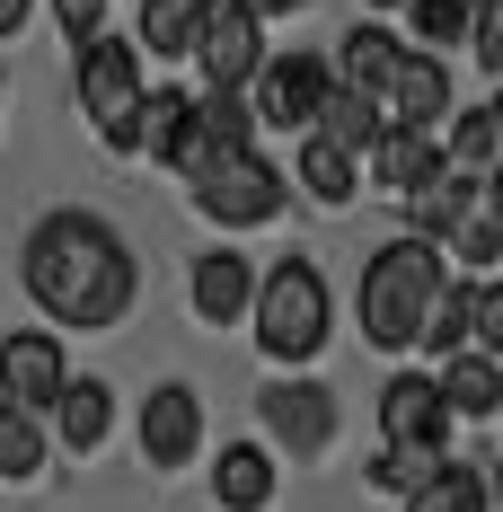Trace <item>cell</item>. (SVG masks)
Here are the masks:
<instances>
[{
  "instance_id": "6da1fadb",
  "label": "cell",
  "mask_w": 503,
  "mask_h": 512,
  "mask_svg": "<svg viewBox=\"0 0 503 512\" xmlns=\"http://www.w3.org/2000/svg\"><path fill=\"white\" fill-rule=\"evenodd\" d=\"M18 283H27V301L45 309L53 327L106 336V327H124L133 301H142V256L124 248L115 221L62 204L18 239Z\"/></svg>"
},
{
  "instance_id": "7a4b0ae2",
  "label": "cell",
  "mask_w": 503,
  "mask_h": 512,
  "mask_svg": "<svg viewBox=\"0 0 503 512\" xmlns=\"http://www.w3.org/2000/svg\"><path fill=\"white\" fill-rule=\"evenodd\" d=\"M248 327H256V354L274 371H309L336 336V292L318 274V256H274L256 265V301H248Z\"/></svg>"
},
{
  "instance_id": "3957f363",
  "label": "cell",
  "mask_w": 503,
  "mask_h": 512,
  "mask_svg": "<svg viewBox=\"0 0 503 512\" xmlns=\"http://www.w3.org/2000/svg\"><path fill=\"white\" fill-rule=\"evenodd\" d=\"M442 274H451V256L424 248V239H389V248H371L362 292H353L362 345H371V354H415V327H424V309H433V292H442Z\"/></svg>"
},
{
  "instance_id": "277c9868",
  "label": "cell",
  "mask_w": 503,
  "mask_h": 512,
  "mask_svg": "<svg viewBox=\"0 0 503 512\" xmlns=\"http://www.w3.org/2000/svg\"><path fill=\"white\" fill-rule=\"evenodd\" d=\"M186 195H195V212L212 221V230H265L274 212L292 204V177H283L265 151H221Z\"/></svg>"
},
{
  "instance_id": "5b68a950",
  "label": "cell",
  "mask_w": 503,
  "mask_h": 512,
  "mask_svg": "<svg viewBox=\"0 0 503 512\" xmlns=\"http://www.w3.org/2000/svg\"><path fill=\"white\" fill-rule=\"evenodd\" d=\"M80 115L115 159H133V115H142V53L124 36H89L80 45Z\"/></svg>"
},
{
  "instance_id": "8992f818",
  "label": "cell",
  "mask_w": 503,
  "mask_h": 512,
  "mask_svg": "<svg viewBox=\"0 0 503 512\" xmlns=\"http://www.w3.org/2000/svg\"><path fill=\"white\" fill-rule=\"evenodd\" d=\"M256 424H265V451H292V460H327L336 451V398L309 380V371H274L256 389Z\"/></svg>"
},
{
  "instance_id": "52a82bcc",
  "label": "cell",
  "mask_w": 503,
  "mask_h": 512,
  "mask_svg": "<svg viewBox=\"0 0 503 512\" xmlns=\"http://www.w3.org/2000/svg\"><path fill=\"white\" fill-rule=\"evenodd\" d=\"M327 98V53H265L248 80V115L256 124H274V133H309V115Z\"/></svg>"
},
{
  "instance_id": "ba28073f",
  "label": "cell",
  "mask_w": 503,
  "mask_h": 512,
  "mask_svg": "<svg viewBox=\"0 0 503 512\" xmlns=\"http://www.w3.org/2000/svg\"><path fill=\"white\" fill-rule=\"evenodd\" d=\"M133 451H142V468H195L203 460V398L186 389V380H159L151 398H142V415H133Z\"/></svg>"
},
{
  "instance_id": "9c48e42d",
  "label": "cell",
  "mask_w": 503,
  "mask_h": 512,
  "mask_svg": "<svg viewBox=\"0 0 503 512\" xmlns=\"http://www.w3.org/2000/svg\"><path fill=\"white\" fill-rule=\"evenodd\" d=\"M62 380H71V354H62L53 327H9L0 336V407L45 424V407L62 398Z\"/></svg>"
},
{
  "instance_id": "30bf717a",
  "label": "cell",
  "mask_w": 503,
  "mask_h": 512,
  "mask_svg": "<svg viewBox=\"0 0 503 512\" xmlns=\"http://www.w3.org/2000/svg\"><path fill=\"white\" fill-rule=\"evenodd\" d=\"M380 451L451 460V415L433 398V371H389V389H380Z\"/></svg>"
},
{
  "instance_id": "8fae6325",
  "label": "cell",
  "mask_w": 503,
  "mask_h": 512,
  "mask_svg": "<svg viewBox=\"0 0 503 512\" xmlns=\"http://www.w3.org/2000/svg\"><path fill=\"white\" fill-rule=\"evenodd\" d=\"M195 62H203V89H248L256 62H265V27L239 0H212L203 27H195Z\"/></svg>"
},
{
  "instance_id": "7c38bea8",
  "label": "cell",
  "mask_w": 503,
  "mask_h": 512,
  "mask_svg": "<svg viewBox=\"0 0 503 512\" xmlns=\"http://www.w3.org/2000/svg\"><path fill=\"white\" fill-rule=\"evenodd\" d=\"M362 168H371V186H389V195H424L433 177H451V159H442V133L433 124H380V142L362 151Z\"/></svg>"
},
{
  "instance_id": "4fadbf2b",
  "label": "cell",
  "mask_w": 503,
  "mask_h": 512,
  "mask_svg": "<svg viewBox=\"0 0 503 512\" xmlns=\"http://www.w3.org/2000/svg\"><path fill=\"white\" fill-rule=\"evenodd\" d=\"M45 442H62L71 460H98L106 442H115V389L89 380V371H71V380H62V398L45 407Z\"/></svg>"
},
{
  "instance_id": "5bb4252c",
  "label": "cell",
  "mask_w": 503,
  "mask_h": 512,
  "mask_svg": "<svg viewBox=\"0 0 503 512\" xmlns=\"http://www.w3.org/2000/svg\"><path fill=\"white\" fill-rule=\"evenodd\" d=\"M248 301H256V265L239 248L195 256V274H186V309H195L203 327H248Z\"/></svg>"
},
{
  "instance_id": "9a60e30c",
  "label": "cell",
  "mask_w": 503,
  "mask_h": 512,
  "mask_svg": "<svg viewBox=\"0 0 503 512\" xmlns=\"http://www.w3.org/2000/svg\"><path fill=\"white\" fill-rule=\"evenodd\" d=\"M380 115H389V124H433V133H442V115H451V62L406 45L398 71H389V89H380Z\"/></svg>"
},
{
  "instance_id": "2e32d148",
  "label": "cell",
  "mask_w": 503,
  "mask_h": 512,
  "mask_svg": "<svg viewBox=\"0 0 503 512\" xmlns=\"http://www.w3.org/2000/svg\"><path fill=\"white\" fill-rule=\"evenodd\" d=\"M433 398H442L451 424H495L503 415V362L495 354H451L433 371Z\"/></svg>"
},
{
  "instance_id": "e0dca14e",
  "label": "cell",
  "mask_w": 503,
  "mask_h": 512,
  "mask_svg": "<svg viewBox=\"0 0 503 512\" xmlns=\"http://www.w3.org/2000/svg\"><path fill=\"white\" fill-rule=\"evenodd\" d=\"M274 451L265 442H221V460H212V504L221 512H265L274 504Z\"/></svg>"
},
{
  "instance_id": "ac0fdd59",
  "label": "cell",
  "mask_w": 503,
  "mask_h": 512,
  "mask_svg": "<svg viewBox=\"0 0 503 512\" xmlns=\"http://www.w3.org/2000/svg\"><path fill=\"white\" fill-rule=\"evenodd\" d=\"M398 36H389V27H345V36H336V62H327V80H336V89H362V98H380V89H389V71H398Z\"/></svg>"
},
{
  "instance_id": "d6986e66",
  "label": "cell",
  "mask_w": 503,
  "mask_h": 512,
  "mask_svg": "<svg viewBox=\"0 0 503 512\" xmlns=\"http://www.w3.org/2000/svg\"><path fill=\"white\" fill-rule=\"evenodd\" d=\"M380 124H389V115H380V98H362V89H336V80H327V98H318V115H309V133H318L327 151H345V159L371 151V142H380Z\"/></svg>"
},
{
  "instance_id": "ffe728a7",
  "label": "cell",
  "mask_w": 503,
  "mask_h": 512,
  "mask_svg": "<svg viewBox=\"0 0 503 512\" xmlns=\"http://www.w3.org/2000/svg\"><path fill=\"white\" fill-rule=\"evenodd\" d=\"M292 186H301L318 212H345L353 195H362V159H345V151H327L318 133H301V151H292Z\"/></svg>"
},
{
  "instance_id": "44dd1931",
  "label": "cell",
  "mask_w": 503,
  "mask_h": 512,
  "mask_svg": "<svg viewBox=\"0 0 503 512\" xmlns=\"http://www.w3.org/2000/svg\"><path fill=\"white\" fill-rule=\"evenodd\" d=\"M203 9H212V0H142V27H133L124 45H133V53L151 45L159 62H186V53H195V27H203Z\"/></svg>"
},
{
  "instance_id": "7402d4cb",
  "label": "cell",
  "mask_w": 503,
  "mask_h": 512,
  "mask_svg": "<svg viewBox=\"0 0 503 512\" xmlns=\"http://www.w3.org/2000/svg\"><path fill=\"white\" fill-rule=\"evenodd\" d=\"M468 309H477V283H468V274H442V292H433L424 327H415V345H424L433 362L468 354Z\"/></svg>"
},
{
  "instance_id": "603a6c76",
  "label": "cell",
  "mask_w": 503,
  "mask_h": 512,
  "mask_svg": "<svg viewBox=\"0 0 503 512\" xmlns=\"http://www.w3.org/2000/svg\"><path fill=\"white\" fill-rule=\"evenodd\" d=\"M406 512H495V486H486L477 460H442L415 495H406Z\"/></svg>"
},
{
  "instance_id": "cb8c5ba5",
  "label": "cell",
  "mask_w": 503,
  "mask_h": 512,
  "mask_svg": "<svg viewBox=\"0 0 503 512\" xmlns=\"http://www.w3.org/2000/svg\"><path fill=\"white\" fill-rule=\"evenodd\" d=\"M495 151H503L495 106H459V124L442 133V159H451L459 177H495Z\"/></svg>"
},
{
  "instance_id": "d4e9b609",
  "label": "cell",
  "mask_w": 503,
  "mask_h": 512,
  "mask_svg": "<svg viewBox=\"0 0 503 512\" xmlns=\"http://www.w3.org/2000/svg\"><path fill=\"white\" fill-rule=\"evenodd\" d=\"M45 460H53L45 424H36V415H18V407H0V486H36Z\"/></svg>"
},
{
  "instance_id": "484cf974",
  "label": "cell",
  "mask_w": 503,
  "mask_h": 512,
  "mask_svg": "<svg viewBox=\"0 0 503 512\" xmlns=\"http://www.w3.org/2000/svg\"><path fill=\"white\" fill-rule=\"evenodd\" d=\"M195 133L212 142V151H256L248 89H203V98H195Z\"/></svg>"
},
{
  "instance_id": "4316f807",
  "label": "cell",
  "mask_w": 503,
  "mask_h": 512,
  "mask_svg": "<svg viewBox=\"0 0 503 512\" xmlns=\"http://www.w3.org/2000/svg\"><path fill=\"white\" fill-rule=\"evenodd\" d=\"M442 256H459V265H468V283H486V274H495V256H503V221H495V195H486V204L468 212V221H459L451 239H442Z\"/></svg>"
},
{
  "instance_id": "83f0119b",
  "label": "cell",
  "mask_w": 503,
  "mask_h": 512,
  "mask_svg": "<svg viewBox=\"0 0 503 512\" xmlns=\"http://www.w3.org/2000/svg\"><path fill=\"white\" fill-rule=\"evenodd\" d=\"M468 18H477V0H406V27H415V53L468 45Z\"/></svg>"
},
{
  "instance_id": "f1b7e54d",
  "label": "cell",
  "mask_w": 503,
  "mask_h": 512,
  "mask_svg": "<svg viewBox=\"0 0 503 512\" xmlns=\"http://www.w3.org/2000/svg\"><path fill=\"white\" fill-rule=\"evenodd\" d=\"M433 468L442 460H415V451H380V460H371V486H380V495H415V486H424V477H433Z\"/></svg>"
},
{
  "instance_id": "f546056e",
  "label": "cell",
  "mask_w": 503,
  "mask_h": 512,
  "mask_svg": "<svg viewBox=\"0 0 503 512\" xmlns=\"http://www.w3.org/2000/svg\"><path fill=\"white\" fill-rule=\"evenodd\" d=\"M53 18H62V36H71V45L106 36V0H53Z\"/></svg>"
},
{
  "instance_id": "4dcf8cb0",
  "label": "cell",
  "mask_w": 503,
  "mask_h": 512,
  "mask_svg": "<svg viewBox=\"0 0 503 512\" xmlns=\"http://www.w3.org/2000/svg\"><path fill=\"white\" fill-rule=\"evenodd\" d=\"M36 18V0H0V45H18V27Z\"/></svg>"
},
{
  "instance_id": "1f68e13d",
  "label": "cell",
  "mask_w": 503,
  "mask_h": 512,
  "mask_svg": "<svg viewBox=\"0 0 503 512\" xmlns=\"http://www.w3.org/2000/svg\"><path fill=\"white\" fill-rule=\"evenodd\" d=\"M239 9H248V18H256V27H265V18H301V9H309V0H239Z\"/></svg>"
},
{
  "instance_id": "d6a6232c",
  "label": "cell",
  "mask_w": 503,
  "mask_h": 512,
  "mask_svg": "<svg viewBox=\"0 0 503 512\" xmlns=\"http://www.w3.org/2000/svg\"><path fill=\"white\" fill-rule=\"evenodd\" d=\"M380 9H406V0H380Z\"/></svg>"
},
{
  "instance_id": "836d02e7",
  "label": "cell",
  "mask_w": 503,
  "mask_h": 512,
  "mask_svg": "<svg viewBox=\"0 0 503 512\" xmlns=\"http://www.w3.org/2000/svg\"><path fill=\"white\" fill-rule=\"evenodd\" d=\"M0 106H9V89H0Z\"/></svg>"
}]
</instances>
